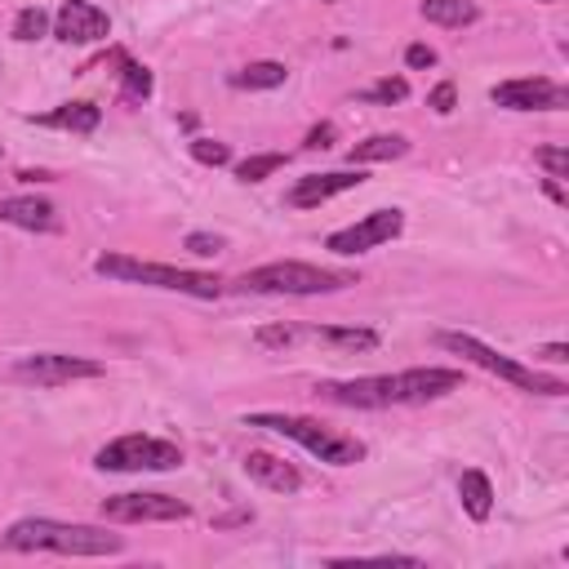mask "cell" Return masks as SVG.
<instances>
[{
    "mask_svg": "<svg viewBox=\"0 0 569 569\" xmlns=\"http://www.w3.org/2000/svg\"><path fill=\"white\" fill-rule=\"evenodd\" d=\"M405 151H409V138H400V133H369V138H360L347 151V160L351 164H378V160H400Z\"/></svg>",
    "mask_w": 569,
    "mask_h": 569,
    "instance_id": "18",
    "label": "cell"
},
{
    "mask_svg": "<svg viewBox=\"0 0 569 569\" xmlns=\"http://www.w3.org/2000/svg\"><path fill=\"white\" fill-rule=\"evenodd\" d=\"M289 80V67L276 62V58H262V62H249L240 71H231V84L236 89H280Z\"/></svg>",
    "mask_w": 569,
    "mask_h": 569,
    "instance_id": "21",
    "label": "cell"
},
{
    "mask_svg": "<svg viewBox=\"0 0 569 569\" xmlns=\"http://www.w3.org/2000/svg\"><path fill=\"white\" fill-rule=\"evenodd\" d=\"M142 98H151V71L120 53V102H142Z\"/></svg>",
    "mask_w": 569,
    "mask_h": 569,
    "instance_id": "22",
    "label": "cell"
},
{
    "mask_svg": "<svg viewBox=\"0 0 569 569\" xmlns=\"http://www.w3.org/2000/svg\"><path fill=\"white\" fill-rule=\"evenodd\" d=\"M0 156H4V151H0Z\"/></svg>",
    "mask_w": 569,
    "mask_h": 569,
    "instance_id": "37",
    "label": "cell"
},
{
    "mask_svg": "<svg viewBox=\"0 0 569 569\" xmlns=\"http://www.w3.org/2000/svg\"><path fill=\"white\" fill-rule=\"evenodd\" d=\"M191 156H196L200 164H227V160H231V147L218 142V138H196V142H191Z\"/></svg>",
    "mask_w": 569,
    "mask_h": 569,
    "instance_id": "27",
    "label": "cell"
},
{
    "mask_svg": "<svg viewBox=\"0 0 569 569\" xmlns=\"http://www.w3.org/2000/svg\"><path fill=\"white\" fill-rule=\"evenodd\" d=\"M427 107H431L436 116H449V111L458 107V89H453V80H440V84L427 93Z\"/></svg>",
    "mask_w": 569,
    "mask_h": 569,
    "instance_id": "29",
    "label": "cell"
},
{
    "mask_svg": "<svg viewBox=\"0 0 569 569\" xmlns=\"http://www.w3.org/2000/svg\"><path fill=\"white\" fill-rule=\"evenodd\" d=\"M36 124H49V129H71V133H93L102 124V107L98 102H62L44 116H31Z\"/></svg>",
    "mask_w": 569,
    "mask_h": 569,
    "instance_id": "16",
    "label": "cell"
},
{
    "mask_svg": "<svg viewBox=\"0 0 569 569\" xmlns=\"http://www.w3.org/2000/svg\"><path fill=\"white\" fill-rule=\"evenodd\" d=\"M244 476L258 480L271 493H298L302 489V471L293 462H284L280 453H267V449H249L244 453Z\"/></svg>",
    "mask_w": 569,
    "mask_h": 569,
    "instance_id": "14",
    "label": "cell"
},
{
    "mask_svg": "<svg viewBox=\"0 0 569 569\" xmlns=\"http://www.w3.org/2000/svg\"><path fill=\"white\" fill-rule=\"evenodd\" d=\"M360 98H365V102H382V107L405 102V98H409V80H405V76H387V80H378L373 89H365Z\"/></svg>",
    "mask_w": 569,
    "mask_h": 569,
    "instance_id": "25",
    "label": "cell"
},
{
    "mask_svg": "<svg viewBox=\"0 0 569 569\" xmlns=\"http://www.w3.org/2000/svg\"><path fill=\"white\" fill-rule=\"evenodd\" d=\"M307 151H325V147H333V124L329 120H320L311 133H307V142H302Z\"/></svg>",
    "mask_w": 569,
    "mask_h": 569,
    "instance_id": "32",
    "label": "cell"
},
{
    "mask_svg": "<svg viewBox=\"0 0 569 569\" xmlns=\"http://www.w3.org/2000/svg\"><path fill=\"white\" fill-rule=\"evenodd\" d=\"M93 467L98 471H173V467H182V449L173 440L129 431V436L107 440L93 453Z\"/></svg>",
    "mask_w": 569,
    "mask_h": 569,
    "instance_id": "7",
    "label": "cell"
},
{
    "mask_svg": "<svg viewBox=\"0 0 569 569\" xmlns=\"http://www.w3.org/2000/svg\"><path fill=\"white\" fill-rule=\"evenodd\" d=\"M13 373L22 382H36V387H67L80 378H102L107 365L89 360V356H67V351H36V356H22L13 365Z\"/></svg>",
    "mask_w": 569,
    "mask_h": 569,
    "instance_id": "8",
    "label": "cell"
},
{
    "mask_svg": "<svg viewBox=\"0 0 569 569\" xmlns=\"http://www.w3.org/2000/svg\"><path fill=\"white\" fill-rule=\"evenodd\" d=\"M493 107H507V111H560L569 107V89L547 80V76H520V80H502L493 84Z\"/></svg>",
    "mask_w": 569,
    "mask_h": 569,
    "instance_id": "10",
    "label": "cell"
},
{
    "mask_svg": "<svg viewBox=\"0 0 569 569\" xmlns=\"http://www.w3.org/2000/svg\"><path fill=\"white\" fill-rule=\"evenodd\" d=\"M191 507L173 493H111L102 498V520L111 525H151V520H187Z\"/></svg>",
    "mask_w": 569,
    "mask_h": 569,
    "instance_id": "9",
    "label": "cell"
},
{
    "mask_svg": "<svg viewBox=\"0 0 569 569\" xmlns=\"http://www.w3.org/2000/svg\"><path fill=\"white\" fill-rule=\"evenodd\" d=\"M405 67H413V71L436 67V49H431V44H409V49H405Z\"/></svg>",
    "mask_w": 569,
    "mask_h": 569,
    "instance_id": "31",
    "label": "cell"
},
{
    "mask_svg": "<svg viewBox=\"0 0 569 569\" xmlns=\"http://www.w3.org/2000/svg\"><path fill=\"white\" fill-rule=\"evenodd\" d=\"M53 36L62 44H98L111 36V18L93 0H62L53 18Z\"/></svg>",
    "mask_w": 569,
    "mask_h": 569,
    "instance_id": "12",
    "label": "cell"
},
{
    "mask_svg": "<svg viewBox=\"0 0 569 569\" xmlns=\"http://www.w3.org/2000/svg\"><path fill=\"white\" fill-rule=\"evenodd\" d=\"M436 342H440L445 351H453V356H462V360L480 365L485 373H493V378H502V382L520 387V391H533V396H565V391H569V387H565V378H556V373H542V369H529V365H520L516 356H502V351H493V347H489V342H480L476 333H458V329H445V333H436Z\"/></svg>",
    "mask_w": 569,
    "mask_h": 569,
    "instance_id": "5",
    "label": "cell"
},
{
    "mask_svg": "<svg viewBox=\"0 0 569 569\" xmlns=\"http://www.w3.org/2000/svg\"><path fill=\"white\" fill-rule=\"evenodd\" d=\"M253 338H258V347H293L298 342V329L293 325H262Z\"/></svg>",
    "mask_w": 569,
    "mask_h": 569,
    "instance_id": "28",
    "label": "cell"
},
{
    "mask_svg": "<svg viewBox=\"0 0 569 569\" xmlns=\"http://www.w3.org/2000/svg\"><path fill=\"white\" fill-rule=\"evenodd\" d=\"M462 387L458 369L422 365V369H400V373H369V378H347V382H316V396L342 409H400V405H427Z\"/></svg>",
    "mask_w": 569,
    "mask_h": 569,
    "instance_id": "1",
    "label": "cell"
},
{
    "mask_svg": "<svg viewBox=\"0 0 569 569\" xmlns=\"http://www.w3.org/2000/svg\"><path fill=\"white\" fill-rule=\"evenodd\" d=\"M0 551H53V556H116L124 551L120 533H107L98 525H67L49 516L13 520L0 533Z\"/></svg>",
    "mask_w": 569,
    "mask_h": 569,
    "instance_id": "2",
    "label": "cell"
},
{
    "mask_svg": "<svg viewBox=\"0 0 569 569\" xmlns=\"http://www.w3.org/2000/svg\"><path fill=\"white\" fill-rule=\"evenodd\" d=\"M0 222L22 227V231H62L58 209L40 196H4L0 200Z\"/></svg>",
    "mask_w": 569,
    "mask_h": 569,
    "instance_id": "15",
    "label": "cell"
},
{
    "mask_svg": "<svg viewBox=\"0 0 569 569\" xmlns=\"http://www.w3.org/2000/svg\"><path fill=\"white\" fill-rule=\"evenodd\" d=\"M187 249H191L196 258H213V253L222 249V236H209V231H191V236H187Z\"/></svg>",
    "mask_w": 569,
    "mask_h": 569,
    "instance_id": "30",
    "label": "cell"
},
{
    "mask_svg": "<svg viewBox=\"0 0 569 569\" xmlns=\"http://www.w3.org/2000/svg\"><path fill=\"white\" fill-rule=\"evenodd\" d=\"M360 182H365L360 169L307 173V178H298V182L284 191V204H289V209H316V204H325V200H333V196H342V191H351V187H360Z\"/></svg>",
    "mask_w": 569,
    "mask_h": 569,
    "instance_id": "13",
    "label": "cell"
},
{
    "mask_svg": "<svg viewBox=\"0 0 569 569\" xmlns=\"http://www.w3.org/2000/svg\"><path fill=\"white\" fill-rule=\"evenodd\" d=\"M298 338H316V342H329V347H342V351H373V347H378V333H373V329L307 325V329H298Z\"/></svg>",
    "mask_w": 569,
    "mask_h": 569,
    "instance_id": "19",
    "label": "cell"
},
{
    "mask_svg": "<svg viewBox=\"0 0 569 569\" xmlns=\"http://www.w3.org/2000/svg\"><path fill=\"white\" fill-rule=\"evenodd\" d=\"M280 164H284V156H280V151H262V156L240 160V164H236V178H240V182H262V178H271Z\"/></svg>",
    "mask_w": 569,
    "mask_h": 569,
    "instance_id": "23",
    "label": "cell"
},
{
    "mask_svg": "<svg viewBox=\"0 0 569 569\" xmlns=\"http://www.w3.org/2000/svg\"><path fill=\"white\" fill-rule=\"evenodd\" d=\"M244 427H262V431H276L284 440H298L311 458H320L329 467H351V462L365 458V440H356L347 431H333L320 418H302V413H249Z\"/></svg>",
    "mask_w": 569,
    "mask_h": 569,
    "instance_id": "4",
    "label": "cell"
},
{
    "mask_svg": "<svg viewBox=\"0 0 569 569\" xmlns=\"http://www.w3.org/2000/svg\"><path fill=\"white\" fill-rule=\"evenodd\" d=\"M325 4H333V0H325Z\"/></svg>",
    "mask_w": 569,
    "mask_h": 569,
    "instance_id": "36",
    "label": "cell"
},
{
    "mask_svg": "<svg viewBox=\"0 0 569 569\" xmlns=\"http://www.w3.org/2000/svg\"><path fill=\"white\" fill-rule=\"evenodd\" d=\"M533 356H542L547 365H565V360H569V347H565V342H547V347H538Z\"/></svg>",
    "mask_w": 569,
    "mask_h": 569,
    "instance_id": "33",
    "label": "cell"
},
{
    "mask_svg": "<svg viewBox=\"0 0 569 569\" xmlns=\"http://www.w3.org/2000/svg\"><path fill=\"white\" fill-rule=\"evenodd\" d=\"M418 13L436 27H471L480 18V4L476 0H422Z\"/></svg>",
    "mask_w": 569,
    "mask_h": 569,
    "instance_id": "20",
    "label": "cell"
},
{
    "mask_svg": "<svg viewBox=\"0 0 569 569\" xmlns=\"http://www.w3.org/2000/svg\"><path fill=\"white\" fill-rule=\"evenodd\" d=\"M458 502L471 520H489L493 516V485L485 471H462L458 476Z\"/></svg>",
    "mask_w": 569,
    "mask_h": 569,
    "instance_id": "17",
    "label": "cell"
},
{
    "mask_svg": "<svg viewBox=\"0 0 569 569\" xmlns=\"http://www.w3.org/2000/svg\"><path fill=\"white\" fill-rule=\"evenodd\" d=\"M547 196H551V200H565V191H560V182H556V178H547Z\"/></svg>",
    "mask_w": 569,
    "mask_h": 569,
    "instance_id": "34",
    "label": "cell"
},
{
    "mask_svg": "<svg viewBox=\"0 0 569 569\" xmlns=\"http://www.w3.org/2000/svg\"><path fill=\"white\" fill-rule=\"evenodd\" d=\"M533 160L547 169V178H556V182L569 178V151H565V147H538Z\"/></svg>",
    "mask_w": 569,
    "mask_h": 569,
    "instance_id": "26",
    "label": "cell"
},
{
    "mask_svg": "<svg viewBox=\"0 0 569 569\" xmlns=\"http://www.w3.org/2000/svg\"><path fill=\"white\" fill-rule=\"evenodd\" d=\"M356 284V271H333V267H316V262H262L253 271H244L236 280V289L244 293H289V298H307V293H338Z\"/></svg>",
    "mask_w": 569,
    "mask_h": 569,
    "instance_id": "6",
    "label": "cell"
},
{
    "mask_svg": "<svg viewBox=\"0 0 569 569\" xmlns=\"http://www.w3.org/2000/svg\"><path fill=\"white\" fill-rule=\"evenodd\" d=\"M538 4H551V0H538Z\"/></svg>",
    "mask_w": 569,
    "mask_h": 569,
    "instance_id": "35",
    "label": "cell"
},
{
    "mask_svg": "<svg viewBox=\"0 0 569 569\" xmlns=\"http://www.w3.org/2000/svg\"><path fill=\"white\" fill-rule=\"evenodd\" d=\"M400 231H405V213L400 209H373L369 218H360L351 227H338L325 240V249H333V253H365V249H378V244L396 240Z\"/></svg>",
    "mask_w": 569,
    "mask_h": 569,
    "instance_id": "11",
    "label": "cell"
},
{
    "mask_svg": "<svg viewBox=\"0 0 569 569\" xmlns=\"http://www.w3.org/2000/svg\"><path fill=\"white\" fill-rule=\"evenodd\" d=\"M93 271L111 276V280H124V284L173 289V293H187V298H218L222 293V280L209 276V271H191V267H173V262H147V258H133V253H98Z\"/></svg>",
    "mask_w": 569,
    "mask_h": 569,
    "instance_id": "3",
    "label": "cell"
},
{
    "mask_svg": "<svg viewBox=\"0 0 569 569\" xmlns=\"http://www.w3.org/2000/svg\"><path fill=\"white\" fill-rule=\"evenodd\" d=\"M44 31H49V13L40 4H31V9H22L13 18V40H40Z\"/></svg>",
    "mask_w": 569,
    "mask_h": 569,
    "instance_id": "24",
    "label": "cell"
}]
</instances>
